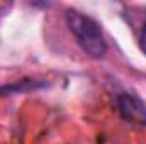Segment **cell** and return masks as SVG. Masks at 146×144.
<instances>
[{
    "label": "cell",
    "mask_w": 146,
    "mask_h": 144,
    "mask_svg": "<svg viewBox=\"0 0 146 144\" xmlns=\"http://www.w3.org/2000/svg\"><path fill=\"white\" fill-rule=\"evenodd\" d=\"M138 46L139 49L146 54V10H145V15L141 19V26H139V32H138Z\"/></svg>",
    "instance_id": "277c9868"
},
{
    "label": "cell",
    "mask_w": 146,
    "mask_h": 144,
    "mask_svg": "<svg viewBox=\"0 0 146 144\" xmlns=\"http://www.w3.org/2000/svg\"><path fill=\"white\" fill-rule=\"evenodd\" d=\"M65 20H66L70 32L76 39V44L82 48V51L87 56L99 59L107 53V41H106L104 32L97 20H94L90 15H87L80 10H73V9L66 10Z\"/></svg>",
    "instance_id": "6da1fadb"
},
{
    "label": "cell",
    "mask_w": 146,
    "mask_h": 144,
    "mask_svg": "<svg viewBox=\"0 0 146 144\" xmlns=\"http://www.w3.org/2000/svg\"><path fill=\"white\" fill-rule=\"evenodd\" d=\"M117 105H119V110L124 119H129L134 122L146 120V107L136 97H133L129 93H121L117 97Z\"/></svg>",
    "instance_id": "7a4b0ae2"
},
{
    "label": "cell",
    "mask_w": 146,
    "mask_h": 144,
    "mask_svg": "<svg viewBox=\"0 0 146 144\" xmlns=\"http://www.w3.org/2000/svg\"><path fill=\"white\" fill-rule=\"evenodd\" d=\"M42 83H36V81H19V83H12L7 87H0V93H12V92H21V90H27V88H34Z\"/></svg>",
    "instance_id": "3957f363"
}]
</instances>
